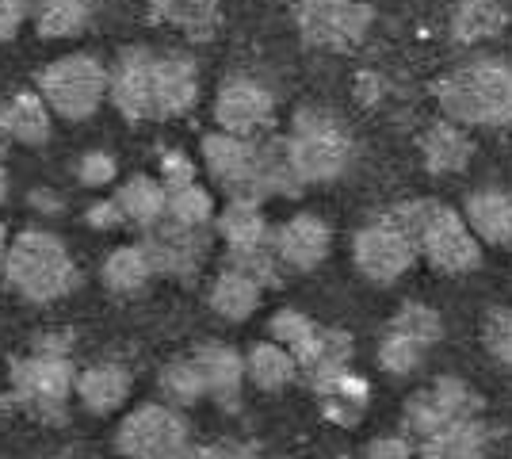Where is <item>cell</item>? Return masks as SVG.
Wrapping results in <instances>:
<instances>
[{"instance_id": "49", "label": "cell", "mask_w": 512, "mask_h": 459, "mask_svg": "<svg viewBox=\"0 0 512 459\" xmlns=\"http://www.w3.org/2000/svg\"><path fill=\"white\" fill-rule=\"evenodd\" d=\"M237 459H260V456H253V452H241Z\"/></svg>"}, {"instance_id": "7", "label": "cell", "mask_w": 512, "mask_h": 459, "mask_svg": "<svg viewBox=\"0 0 512 459\" xmlns=\"http://www.w3.org/2000/svg\"><path fill=\"white\" fill-rule=\"evenodd\" d=\"M39 92L58 119L85 123L111 92V69L92 54H65L39 73Z\"/></svg>"}, {"instance_id": "30", "label": "cell", "mask_w": 512, "mask_h": 459, "mask_svg": "<svg viewBox=\"0 0 512 459\" xmlns=\"http://www.w3.org/2000/svg\"><path fill=\"white\" fill-rule=\"evenodd\" d=\"M509 23V0H459L455 16H451V35L455 43L478 46L501 35Z\"/></svg>"}, {"instance_id": "28", "label": "cell", "mask_w": 512, "mask_h": 459, "mask_svg": "<svg viewBox=\"0 0 512 459\" xmlns=\"http://www.w3.org/2000/svg\"><path fill=\"white\" fill-rule=\"evenodd\" d=\"M245 372H249V383L260 387V391L276 394V391H287L295 379H299V360H295V352L287 349V345H279V341H256L253 349L245 352Z\"/></svg>"}, {"instance_id": "23", "label": "cell", "mask_w": 512, "mask_h": 459, "mask_svg": "<svg viewBox=\"0 0 512 459\" xmlns=\"http://www.w3.org/2000/svg\"><path fill=\"white\" fill-rule=\"evenodd\" d=\"M470 230L482 238V245L512 249V196L501 188H478L463 203Z\"/></svg>"}, {"instance_id": "8", "label": "cell", "mask_w": 512, "mask_h": 459, "mask_svg": "<svg viewBox=\"0 0 512 459\" xmlns=\"http://www.w3.org/2000/svg\"><path fill=\"white\" fill-rule=\"evenodd\" d=\"M115 448L123 459H192V429L169 402H146L123 417Z\"/></svg>"}, {"instance_id": "19", "label": "cell", "mask_w": 512, "mask_h": 459, "mask_svg": "<svg viewBox=\"0 0 512 459\" xmlns=\"http://www.w3.org/2000/svg\"><path fill=\"white\" fill-rule=\"evenodd\" d=\"M493 448V429L486 417H467L417 440V459H486Z\"/></svg>"}, {"instance_id": "33", "label": "cell", "mask_w": 512, "mask_h": 459, "mask_svg": "<svg viewBox=\"0 0 512 459\" xmlns=\"http://www.w3.org/2000/svg\"><path fill=\"white\" fill-rule=\"evenodd\" d=\"M88 0H31V20L43 39H73L88 27Z\"/></svg>"}, {"instance_id": "10", "label": "cell", "mask_w": 512, "mask_h": 459, "mask_svg": "<svg viewBox=\"0 0 512 459\" xmlns=\"http://www.w3.org/2000/svg\"><path fill=\"white\" fill-rule=\"evenodd\" d=\"M486 402L482 394L470 387L467 379L459 375H440L432 379L428 387L413 391L402 406V425H406V437L421 440L444 425H455V421H467V417H482Z\"/></svg>"}, {"instance_id": "44", "label": "cell", "mask_w": 512, "mask_h": 459, "mask_svg": "<svg viewBox=\"0 0 512 459\" xmlns=\"http://www.w3.org/2000/svg\"><path fill=\"white\" fill-rule=\"evenodd\" d=\"M245 452L241 444H211V448H199V452H192V459H237Z\"/></svg>"}, {"instance_id": "45", "label": "cell", "mask_w": 512, "mask_h": 459, "mask_svg": "<svg viewBox=\"0 0 512 459\" xmlns=\"http://www.w3.org/2000/svg\"><path fill=\"white\" fill-rule=\"evenodd\" d=\"M31 207H35V211H50V215L62 211V203H58L54 192H31Z\"/></svg>"}, {"instance_id": "2", "label": "cell", "mask_w": 512, "mask_h": 459, "mask_svg": "<svg viewBox=\"0 0 512 459\" xmlns=\"http://www.w3.org/2000/svg\"><path fill=\"white\" fill-rule=\"evenodd\" d=\"M386 215L417 241L421 261L440 276H470L482 268V238L470 230L463 211H451L440 199H409Z\"/></svg>"}, {"instance_id": "26", "label": "cell", "mask_w": 512, "mask_h": 459, "mask_svg": "<svg viewBox=\"0 0 512 459\" xmlns=\"http://www.w3.org/2000/svg\"><path fill=\"white\" fill-rule=\"evenodd\" d=\"M153 276H157V268H153L150 249H146L142 241L111 249V253H107V261H104V268H100V280H104V287L111 291V295H123V299H130V295H142V291L150 287Z\"/></svg>"}, {"instance_id": "9", "label": "cell", "mask_w": 512, "mask_h": 459, "mask_svg": "<svg viewBox=\"0 0 512 459\" xmlns=\"http://www.w3.org/2000/svg\"><path fill=\"white\" fill-rule=\"evenodd\" d=\"M444 337V318L425 303H402L386 322L379 341V368L386 375L406 379L428 360V352Z\"/></svg>"}, {"instance_id": "25", "label": "cell", "mask_w": 512, "mask_h": 459, "mask_svg": "<svg viewBox=\"0 0 512 459\" xmlns=\"http://www.w3.org/2000/svg\"><path fill=\"white\" fill-rule=\"evenodd\" d=\"M4 134L8 142H20V146H46L50 131H54V111L43 100V92H16L12 100H4Z\"/></svg>"}, {"instance_id": "38", "label": "cell", "mask_w": 512, "mask_h": 459, "mask_svg": "<svg viewBox=\"0 0 512 459\" xmlns=\"http://www.w3.org/2000/svg\"><path fill=\"white\" fill-rule=\"evenodd\" d=\"M318 329V322L310 318V314H302V310H276L272 314V322H268V337L279 341V345H287L291 352H299L306 341H310V333Z\"/></svg>"}, {"instance_id": "35", "label": "cell", "mask_w": 512, "mask_h": 459, "mask_svg": "<svg viewBox=\"0 0 512 459\" xmlns=\"http://www.w3.org/2000/svg\"><path fill=\"white\" fill-rule=\"evenodd\" d=\"M226 264L230 268H241V272H249L256 284L264 287H279L283 280V261H279V249H276V234L268 241H260V245H245V249H226Z\"/></svg>"}, {"instance_id": "21", "label": "cell", "mask_w": 512, "mask_h": 459, "mask_svg": "<svg viewBox=\"0 0 512 459\" xmlns=\"http://www.w3.org/2000/svg\"><path fill=\"white\" fill-rule=\"evenodd\" d=\"M352 352H356L352 333H344V329H337V326H318L310 333V341L295 352V360H299L302 379L314 387V383L329 379V375L348 372Z\"/></svg>"}, {"instance_id": "40", "label": "cell", "mask_w": 512, "mask_h": 459, "mask_svg": "<svg viewBox=\"0 0 512 459\" xmlns=\"http://www.w3.org/2000/svg\"><path fill=\"white\" fill-rule=\"evenodd\" d=\"M157 180L165 184V192L195 184V161L184 150H161V157H157Z\"/></svg>"}, {"instance_id": "37", "label": "cell", "mask_w": 512, "mask_h": 459, "mask_svg": "<svg viewBox=\"0 0 512 459\" xmlns=\"http://www.w3.org/2000/svg\"><path fill=\"white\" fill-rule=\"evenodd\" d=\"M482 345L512 375V306H493L482 318Z\"/></svg>"}, {"instance_id": "16", "label": "cell", "mask_w": 512, "mask_h": 459, "mask_svg": "<svg viewBox=\"0 0 512 459\" xmlns=\"http://www.w3.org/2000/svg\"><path fill=\"white\" fill-rule=\"evenodd\" d=\"M276 249L287 272H314L333 249V230L321 215L299 211L283 226H276Z\"/></svg>"}, {"instance_id": "42", "label": "cell", "mask_w": 512, "mask_h": 459, "mask_svg": "<svg viewBox=\"0 0 512 459\" xmlns=\"http://www.w3.org/2000/svg\"><path fill=\"white\" fill-rule=\"evenodd\" d=\"M85 222L92 230H119V226H127V215H123V207L111 196V199H96L85 211Z\"/></svg>"}, {"instance_id": "3", "label": "cell", "mask_w": 512, "mask_h": 459, "mask_svg": "<svg viewBox=\"0 0 512 459\" xmlns=\"http://www.w3.org/2000/svg\"><path fill=\"white\" fill-rule=\"evenodd\" d=\"M444 119L463 127H512V66L501 58H470L436 81Z\"/></svg>"}, {"instance_id": "13", "label": "cell", "mask_w": 512, "mask_h": 459, "mask_svg": "<svg viewBox=\"0 0 512 459\" xmlns=\"http://www.w3.org/2000/svg\"><path fill=\"white\" fill-rule=\"evenodd\" d=\"M142 245L150 249V261L157 268V276L192 284L195 276H199V268H203V261H207L211 234H207V226H184V222L161 219L153 230H146Z\"/></svg>"}, {"instance_id": "15", "label": "cell", "mask_w": 512, "mask_h": 459, "mask_svg": "<svg viewBox=\"0 0 512 459\" xmlns=\"http://www.w3.org/2000/svg\"><path fill=\"white\" fill-rule=\"evenodd\" d=\"M153 73H157V54L146 46H127L115 58L107 100L119 108L127 123H150L153 119Z\"/></svg>"}, {"instance_id": "5", "label": "cell", "mask_w": 512, "mask_h": 459, "mask_svg": "<svg viewBox=\"0 0 512 459\" xmlns=\"http://www.w3.org/2000/svg\"><path fill=\"white\" fill-rule=\"evenodd\" d=\"M12 383V406L46 425H62L69 414V398L77 394V372L69 352L31 349L27 356L12 360L8 368Z\"/></svg>"}, {"instance_id": "6", "label": "cell", "mask_w": 512, "mask_h": 459, "mask_svg": "<svg viewBox=\"0 0 512 459\" xmlns=\"http://www.w3.org/2000/svg\"><path fill=\"white\" fill-rule=\"evenodd\" d=\"M287 150H291L302 184H329L341 173H348V165L356 157V142L337 115L321 108H302L291 119Z\"/></svg>"}, {"instance_id": "18", "label": "cell", "mask_w": 512, "mask_h": 459, "mask_svg": "<svg viewBox=\"0 0 512 459\" xmlns=\"http://www.w3.org/2000/svg\"><path fill=\"white\" fill-rule=\"evenodd\" d=\"M199 372L207 379V398H214L222 410H237L241 406V391H245V356L234 345H222V341H203L192 352Z\"/></svg>"}, {"instance_id": "17", "label": "cell", "mask_w": 512, "mask_h": 459, "mask_svg": "<svg viewBox=\"0 0 512 459\" xmlns=\"http://www.w3.org/2000/svg\"><path fill=\"white\" fill-rule=\"evenodd\" d=\"M199 100V66L184 54H157L153 73V123L188 115Z\"/></svg>"}, {"instance_id": "41", "label": "cell", "mask_w": 512, "mask_h": 459, "mask_svg": "<svg viewBox=\"0 0 512 459\" xmlns=\"http://www.w3.org/2000/svg\"><path fill=\"white\" fill-rule=\"evenodd\" d=\"M27 20H31V0H0V43L16 39Z\"/></svg>"}, {"instance_id": "47", "label": "cell", "mask_w": 512, "mask_h": 459, "mask_svg": "<svg viewBox=\"0 0 512 459\" xmlns=\"http://www.w3.org/2000/svg\"><path fill=\"white\" fill-rule=\"evenodd\" d=\"M4 199H8V173H4V165H0V207H4Z\"/></svg>"}, {"instance_id": "1", "label": "cell", "mask_w": 512, "mask_h": 459, "mask_svg": "<svg viewBox=\"0 0 512 459\" xmlns=\"http://www.w3.org/2000/svg\"><path fill=\"white\" fill-rule=\"evenodd\" d=\"M203 165L230 199L264 203L272 196H299L302 176L291 161L287 138H245L211 131L203 138Z\"/></svg>"}, {"instance_id": "12", "label": "cell", "mask_w": 512, "mask_h": 459, "mask_svg": "<svg viewBox=\"0 0 512 459\" xmlns=\"http://www.w3.org/2000/svg\"><path fill=\"white\" fill-rule=\"evenodd\" d=\"M371 4L363 0H299L295 8V23H299V35L318 50H352L367 39L371 31Z\"/></svg>"}, {"instance_id": "32", "label": "cell", "mask_w": 512, "mask_h": 459, "mask_svg": "<svg viewBox=\"0 0 512 459\" xmlns=\"http://www.w3.org/2000/svg\"><path fill=\"white\" fill-rule=\"evenodd\" d=\"M214 230L222 234L226 249L260 245V241H268L272 234H276V230L268 226V219H264L260 203H253V199H230V203L218 211V219H214Z\"/></svg>"}, {"instance_id": "24", "label": "cell", "mask_w": 512, "mask_h": 459, "mask_svg": "<svg viewBox=\"0 0 512 459\" xmlns=\"http://www.w3.org/2000/svg\"><path fill=\"white\" fill-rule=\"evenodd\" d=\"M130 372L123 364H92L85 372H77V402L85 406L88 414H115L123 402L130 398Z\"/></svg>"}, {"instance_id": "50", "label": "cell", "mask_w": 512, "mask_h": 459, "mask_svg": "<svg viewBox=\"0 0 512 459\" xmlns=\"http://www.w3.org/2000/svg\"><path fill=\"white\" fill-rule=\"evenodd\" d=\"M58 459H65V456H58Z\"/></svg>"}, {"instance_id": "34", "label": "cell", "mask_w": 512, "mask_h": 459, "mask_svg": "<svg viewBox=\"0 0 512 459\" xmlns=\"http://www.w3.org/2000/svg\"><path fill=\"white\" fill-rule=\"evenodd\" d=\"M161 394H165V402L176 406V410H188L195 402H203L207 398V379L199 372V364H195V356H184V360H172L169 368L161 372Z\"/></svg>"}, {"instance_id": "20", "label": "cell", "mask_w": 512, "mask_h": 459, "mask_svg": "<svg viewBox=\"0 0 512 459\" xmlns=\"http://www.w3.org/2000/svg\"><path fill=\"white\" fill-rule=\"evenodd\" d=\"M310 391L318 398L321 417L333 421V425H341V429H356L363 421V414H367V406H371V387H367V379L356 375L352 368L321 379Z\"/></svg>"}, {"instance_id": "39", "label": "cell", "mask_w": 512, "mask_h": 459, "mask_svg": "<svg viewBox=\"0 0 512 459\" xmlns=\"http://www.w3.org/2000/svg\"><path fill=\"white\" fill-rule=\"evenodd\" d=\"M73 173H77V180H81L85 188H107V184H115V176H119V161H115V153L88 150L77 157Z\"/></svg>"}, {"instance_id": "27", "label": "cell", "mask_w": 512, "mask_h": 459, "mask_svg": "<svg viewBox=\"0 0 512 459\" xmlns=\"http://www.w3.org/2000/svg\"><path fill=\"white\" fill-rule=\"evenodd\" d=\"M260 299H264V284H256L249 272L230 268V264L214 276L211 295H207L211 310L218 318H226V322H245V318H253Z\"/></svg>"}, {"instance_id": "46", "label": "cell", "mask_w": 512, "mask_h": 459, "mask_svg": "<svg viewBox=\"0 0 512 459\" xmlns=\"http://www.w3.org/2000/svg\"><path fill=\"white\" fill-rule=\"evenodd\" d=\"M8 245H12V238H8V226L0 222V261H4V253H8Z\"/></svg>"}, {"instance_id": "43", "label": "cell", "mask_w": 512, "mask_h": 459, "mask_svg": "<svg viewBox=\"0 0 512 459\" xmlns=\"http://www.w3.org/2000/svg\"><path fill=\"white\" fill-rule=\"evenodd\" d=\"M363 459H417L413 437H375L363 448Z\"/></svg>"}, {"instance_id": "48", "label": "cell", "mask_w": 512, "mask_h": 459, "mask_svg": "<svg viewBox=\"0 0 512 459\" xmlns=\"http://www.w3.org/2000/svg\"><path fill=\"white\" fill-rule=\"evenodd\" d=\"M0 111H4V100H0ZM8 142V134H4V119H0V146Z\"/></svg>"}, {"instance_id": "4", "label": "cell", "mask_w": 512, "mask_h": 459, "mask_svg": "<svg viewBox=\"0 0 512 459\" xmlns=\"http://www.w3.org/2000/svg\"><path fill=\"white\" fill-rule=\"evenodd\" d=\"M0 272L4 284L27 303H58L81 287V268L73 253L50 230H20L0 261Z\"/></svg>"}, {"instance_id": "36", "label": "cell", "mask_w": 512, "mask_h": 459, "mask_svg": "<svg viewBox=\"0 0 512 459\" xmlns=\"http://www.w3.org/2000/svg\"><path fill=\"white\" fill-rule=\"evenodd\" d=\"M165 219L184 222V226H211V222L218 219L214 196L199 180H195V184H184V188L169 192V215H165Z\"/></svg>"}, {"instance_id": "11", "label": "cell", "mask_w": 512, "mask_h": 459, "mask_svg": "<svg viewBox=\"0 0 512 459\" xmlns=\"http://www.w3.org/2000/svg\"><path fill=\"white\" fill-rule=\"evenodd\" d=\"M417 257H421L417 241L409 238L390 215H379L375 222L360 226L356 238H352V264H356V272L367 284H398L409 268L417 264Z\"/></svg>"}, {"instance_id": "31", "label": "cell", "mask_w": 512, "mask_h": 459, "mask_svg": "<svg viewBox=\"0 0 512 459\" xmlns=\"http://www.w3.org/2000/svg\"><path fill=\"white\" fill-rule=\"evenodd\" d=\"M218 8H222V0H150L153 20L169 23L195 43L211 39L218 31Z\"/></svg>"}, {"instance_id": "22", "label": "cell", "mask_w": 512, "mask_h": 459, "mask_svg": "<svg viewBox=\"0 0 512 459\" xmlns=\"http://www.w3.org/2000/svg\"><path fill=\"white\" fill-rule=\"evenodd\" d=\"M421 157H425V169L432 176H455L463 173L474 157V142L463 123L455 119H440L421 134Z\"/></svg>"}, {"instance_id": "14", "label": "cell", "mask_w": 512, "mask_h": 459, "mask_svg": "<svg viewBox=\"0 0 512 459\" xmlns=\"http://www.w3.org/2000/svg\"><path fill=\"white\" fill-rule=\"evenodd\" d=\"M214 123L218 131L260 138L276 123V96L256 77H226L214 92Z\"/></svg>"}, {"instance_id": "29", "label": "cell", "mask_w": 512, "mask_h": 459, "mask_svg": "<svg viewBox=\"0 0 512 459\" xmlns=\"http://www.w3.org/2000/svg\"><path fill=\"white\" fill-rule=\"evenodd\" d=\"M115 203L123 207L127 226H138V230H153L169 215V192H165V184L157 176H130V180H123L119 192H115Z\"/></svg>"}]
</instances>
